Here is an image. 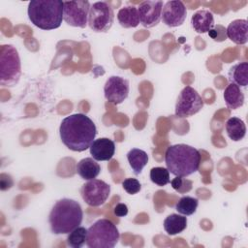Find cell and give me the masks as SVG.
I'll return each instance as SVG.
<instances>
[{
  "label": "cell",
  "mask_w": 248,
  "mask_h": 248,
  "mask_svg": "<svg viewBox=\"0 0 248 248\" xmlns=\"http://www.w3.org/2000/svg\"><path fill=\"white\" fill-rule=\"evenodd\" d=\"M59 135L64 145L72 151L82 152L95 140L97 128L92 119L83 113L65 117L59 127Z\"/></svg>",
  "instance_id": "1"
},
{
  "label": "cell",
  "mask_w": 248,
  "mask_h": 248,
  "mask_svg": "<svg viewBox=\"0 0 248 248\" xmlns=\"http://www.w3.org/2000/svg\"><path fill=\"white\" fill-rule=\"evenodd\" d=\"M83 211L80 204L72 199H61L52 206L48 222L54 234H68L82 222Z\"/></svg>",
  "instance_id": "2"
},
{
  "label": "cell",
  "mask_w": 248,
  "mask_h": 248,
  "mask_svg": "<svg viewBox=\"0 0 248 248\" xmlns=\"http://www.w3.org/2000/svg\"><path fill=\"white\" fill-rule=\"evenodd\" d=\"M168 170L175 176L187 177L196 172L201 164V154L195 147L178 143L170 145L165 153Z\"/></svg>",
  "instance_id": "3"
},
{
  "label": "cell",
  "mask_w": 248,
  "mask_h": 248,
  "mask_svg": "<svg viewBox=\"0 0 248 248\" xmlns=\"http://www.w3.org/2000/svg\"><path fill=\"white\" fill-rule=\"evenodd\" d=\"M63 7L61 0H33L28 4V17L40 29H56L63 20Z\"/></svg>",
  "instance_id": "4"
},
{
  "label": "cell",
  "mask_w": 248,
  "mask_h": 248,
  "mask_svg": "<svg viewBox=\"0 0 248 248\" xmlns=\"http://www.w3.org/2000/svg\"><path fill=\"white\" fill-rule=\"evenodd\" d=\"M120 237L116 226L108 219H99L87 229L86 245L89 248H112Z\"/></svg>",
  "instance_id": "5"
},
{
  "label": "cell",
  "mask_w": 248,
  "mask_h": 248,
  "mask_svg": "<svg viewBox=\"0 0 248 248\" xmlns=\"http://www.w3.org/2000/svg\"><path fill=\"white\" fill-rule=\"evenodd\" d=\"M21 76V64L17 49L13 45L0 46V84L2 87L15 86Z\"/></svg>",
  "instance_id": "6"
},
{
  "label": "cell",
  "mask_w": 248,
  "mask_h": 248,
  "mask_svg": "<svg viewBox=\"0 0 248 248\" xmlns=\"http://www.w3.org/2000/svg\"><path fill=\"white\" fill-rule=\"evenodd\" d=\"M113 20V9L108 2H95L90 6L88 25L94 32H108L112 26Z\"/></svg>",
  "instance_id": "7"
},
{
  "label": "cell",
  "mask_w": 248,
  "mask_h": 248,
  "mask_svg": "<svg viewBox=\"0 0 248 248\" xmlns=\"http://www.w3.org/2000/svg\"><path fill=\"white\" fill-rule=\"evenodd\" d=\"M203 107V101L200 94L191 86H185L179 93L175 104V115L177 117H189L198 113Z\"/></svg>",
  "instance_id": "8"
},
{
  "label": "cell",
  "mask_w": 248,
  "mask_h": 248,
  "mask_svg": "<svg viewBox=\"0 0 248 248\" xmlns=\"http://www.w3.org/2000/svg\"><path fill=\"white\" fill-rule=\"evenodd\" d=\"M63 19L74 27L85 28L88 24L90 3L87 0L63 1Z\"/></svg>",
  "instance_id": "9"
},
{
  "label": "cell",
  "mask_w": 248,
  "mask_h": 248,
  "mask_svg": "<svg viewBox=\"0 0 248 248\" xmlns=\"http://www.w3.org/2000/svg\"><path fill=\"white\" fill-rule=\"evenodd\" d=\"M110 194V185L101 179H92L84 183L80 188L82 200L93 207L100 206L106 202Z\"/></svg>",
  "instance_id": "10"
},
{
  "label": "cell",
  "mask_w": 248,
  "mask_h": 248,
  "mask_svg": "<svg viewBox=\"0 0 248 248\" xmlns=\"http://www.w3.org/2000/svg\"><path fill=\"white\" fill-rule=\"evenodd\" d=\"M129 80L119 76L109 77L104 86L105 98L114 105L121 104L126 100L129 95Z\"/></svg>",
  "instance_id": "11"
},
{
  "label": "cell",
  "mask_w": 248,
  "mask_h": 248,
  "mask_svg": "<svg viewBox=\"0 0 248 248\" xmlns=\"http://www.w3.org/2000/svg\"><path fill=\"white\" fill-rule=\"evenodd\" d=\"M162 1H143L138 7V13L140 17V22L145 28H152L156 26L162 16L163 9Z\"/></svg>",
  "instance_id": "12"
},
{
  "label": "cell",
  "mask_w": 248,
  "mask_h": 248,
  "mask_svg": "<svg viewBox=\"0 0 248 248\" xmlns=\"http://www.w3.org/2000/svg\"><path fill=\"white\" fill-rule=\"evenodd\" d=\"M187 16V9L182 1H168L162 9L163 22L169 27L182 25Z\"/></svg>",
  "instance_id": "13"
},
{
  "label": "cell",
  "mask_w": 248,
  "mask_h": 248,
  "mask_svg": "<svg viewBox=\"0 0 248 248\" xmlns=\"http://www.w3.org/2000/svg\"><path fill=\"white\" fill-rule=\"evenodd\" d=\"M89 149L92 158L96 161H108L114 155L115 144L108 138H100L92 142Z\"/></svg>",
  "instance_id": "14"
},
{
  "label": "cell",
  "mask_w": 248,
  "mask_h": 248,
  "mask_svg": "<svg viewBox=\"0 0 248 248\" xmlns=\"http://www.w3.org/2000/svg\"><path fill=\"white\" fill-rule=\"evenodd\" d=\"M227 38L236 45H245L248 41V23L246 19L232 20L226 28Z\"/></svg>",
  "instance_id": "15"
},
{
  "label": "cell",
  "mask_w": 248,
  "mask_h": 248,
  "mask_svg": "<svg viewBox=\"0 0 248 248\" xmlns=\"http://www.w3.org/2000/svg\"><path fill=\"white\" fill-rule=\"evenodd\" d=\"M191 23L197 33L208 32L214 26L213 14L208 10H200L192 16Z\"/></svg>",
  "instance_id": "16"
},
{
  "label": "cell",
  "mask_w": 248,
  "mask_h": 248,
  "mask_svg": "<svg viewBox=\"0 0 248 248\" xmlns=\"http://www.w3.org/2000/svg\"><path fill=\"white\" fill-rule=\"evenodd\" d=\"M77 172L78 174L84 180H92L95 179L100 171H101V167L100 165L96 162L95 159L93 158H84L81 159L78 164H77Z\"/></svg>",
  "instance_id": "17"
},
{
  "label": "cell",
  "mask_w": 248,
  "mask_h": 248,
  "mask_svg": "<svg viewBox=\"0 0 248 248\" xmlns=\"http://www.w3.org/2000/svg\"><path fill=\"white\" fill-rule=\"evenodd\" d=\"M224 100L230 109H236L244 104V94L240 87L234 83H230L224 90Z\"/></svg>",
  "instance_id": "18"
},
{
  "label": "cell",
  "mask_w": 248,
  "mask_h": 248,
  "mask_svg": "<svg viewBox=\"0 0 248 248\" xmlns=\"http://www.w3.org/2000/svg\"><path fill=\"white\" fill-rule=\"evenodd\" d=\"M117 20L124 28H134L140 24L138 8L135 6H125L117 13Z\"/></svg>",
  "instance_id": "19"
},
{
  "label": "cell",
  "mask_w": 248,
  "mask_h": 248,
  "mask_svg": "<svg viewBox=\"0 0 248 248\" xmlns=\"http://www.w3.org/2000/svg\"><path fill=\"white\" fill-rule=\"evenodd\" d=\"M230 83H234L239 87H246L248 84V62H240L233 65L228 74Z\"/></svg>",
  "instance_id": "20"
},
{
  "label": "cell",
  "mask_w": 248,
  "mask_h": 248,
  "mask_svg": "<svg viewBox=\"0 0 248 248\" xmlns=\"http://www.w3.org/2000/svg\"><path fill=\"white\" fill-rule=\"evenodd\" d=\"M163 226L169 235H174L182 232L187 228V218L183 215L172 213L166 217Z\"/></svg>",
  "instance_id": "21"
},
{
  "label": "cell",
  "mask_w": 248,
  "mask_h": 248,
  "mask_svg": "<svg viewBox=\"0 0 248 248\" xmlns=\"http://www.w3.org/2000/svg\"><path fill=\"white\" fill-rule=\"evenodd\" d=\"M127 160L136 175H139L148 163V155L144 150L132 148L127 153Z\"/></svg>",
  "instance_id": "22"
},
{
  "label": "cell",
  "mask_w": 248,
  "mask_h": 248,
  "mask_svg": "<svg viewBox=\"0 0 248 248\" xmlns=\"http://www.w3.org/2000/svg\"><path fill=\"white\" fill-rule=\"evenodd\" d=\"M226 131L232 140L239 141L246 135V125L243 120L233 116L227 120Z\"/></svg>",
  "instance_id": "23"
},
{
  "label": "cell",
  "mask_w": 248,
  "mask_h": 248,
  "mask_svg": "<svg viewBox=\"0 0 248 248\" xmlns=\"http://www.w3.org/2000/svg\"><path fill=\"white\" fill-rule=\"evenodd\" d=\"M199 205V200L190 196H184L178 200L175 204V209L178 213L184 216H190L197 211Z\"/></svg>",
  "instance_id": "24"
},
{
  "label": "cell",
  "mask_w": 248,
  "mask_h": 248,
  "mask_svg": "<svg viewBox=\"0 0 248 248\" xmlns=\"http://www.w3.org/2000/svg\"><path fill=\"white\" fill-rule=\"evenodd\" d=\"M87 229L84 227H78L68 233L67 244L73 248H80L86 241Z\"/></svg>",
  "instance_id": "25"
},
{
  "label": "cell",
  "mask_w": 248,
  "mask_h": 248,
  "mask_svg": "<svg viewBox=\"0 0 248 248\" xmlns=\"http://www.w3.org/2000/svg\"><path fill=\"white\" fill-rule=\"evenodd\" d=\"M150 180L162 187V186H165L167 185L168 183L170 182V171L168 170L167 168H163V167H155V168H152L150 170Z\"/></svg>",
  "instance_id": "26"
},
{
  "label": "cell",
  "mask_w": 248,
  "mask_h": 248,
  "mask_svg": "<svg viewBox=\"0 0 248 248\" xmlns=\"http://www.w3.org/2000/svg\"><path fill=\"white\" fill-rule=\"evenodd\" d=\"M172 188L180 194L189 192L192 189V181L181 176H176L170 181Z\"/></svg>",
  "instance_id": "27"
},
{
  "label": "cell",
  "mask_w": 248,
  "mask_h": 248,
  "mask_svg": "<svg viewBox=\"0 0 248 248\" xmlns=\"http://www.w3.org/2000/svg\"><path fill=\"white\" fill-rule=\"evenodd\" d=\"M208 36L215 42H224L227 40L226 27L221 24H216L208 31Z\"/></svg>",
  "instance_id": "28"
},
{
  "label": "cell",
  "mask_w": 248,
  "mask_h": 248,
  "mask_svg": "<svg viewBox=\"0 0 248 248\" xmlns=\"http://www.w3.org/2000/svg\"><path fill=\"white\" fill-rule=\"evenodd\" d=\"M123 189L130 195H135L139 193L141 189V185L140 181L136 178H126L122 182Z\"/></svg>",
  "instance_id": "29"
},
{
  "label": "cell",
  "mask_w": 248,
  "mask_h": 248,
  "mask_svg": "<svg viewBox=\"0 0 248 248\" xmlns=\"http://www.w3.org/2000/svg\"><path fill=\"white\" fill-rule=\"evenodd\" d=\"M5 177H6V174L2 173L1 174V180H0V186H1V190L2 191L10 189L13 186V184H14L13 179H12V177L10 175L7 174V178H5Z\"/></svg>",
  "instance_id": "30"
},
{
  "label": "cell",
  "mask_w": 248,
  "mask_h": 248,
  "mask_svg": "<svg viewBox=\"0 0 248 248\" xmlns=\"http://www.w3.org/2000/svg\"><path fill=\"white\" fill-rule=\"evenodd\" d=\"M113 211L117 217H123L128 214V207L125 203H118L115 205Z\"/></svg>",
  "instance_id": "31"
}]
</instances>
